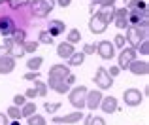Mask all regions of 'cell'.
Instances as JSON below:
<instances>
[{
  "label": "cell",
  "instance_id": "obj_29",
  "mask_svg": "<svg viewBox=\"0 0 149 125\" xmlns=\"http://www.w3.org/2000/svg\"><path fill=\"white\" fill-rule=\"evenodd\" d=\"M26 125H47V121H45L44 116L34 114V116H30V118H26Z\"/></svg>",
  "mask_w": 149,
  "mask_h": 125
},
{
  "label": "cell",
  "instance_id": "obj_35",
  "mask_svg": "<svg viewBox=\"0 0 149 125\" xmlns=\"http://www.w3.org/2000/svg\"><path fill=\"white\" fill-rule=\"evenodd\" d=\"M58 108H61V103H45L44 104V110L47 112V114H57Z\"/></svg>",
  "mask_w": 149,
  "mask_h": 125
},
{
  "label": "cell",
  "instance_id": "obj_27",
  "mask_svg": "<svg viewBox=\"0 0 149 125\" xmlns=\"http://www.w3.org/2000/svg\"><path fill=\"white\" fill-rule=\"evenodd\" d=\"M6 116H8V119H11V121H19V119L23 118V114H21V108L13 106V104H11V106L6 110Z\"/></svg>",
  "mask_w": 149,
  "mask_h": 125
},
{
  "label": "cell",
  "instance_id": "obj_37",
  "mask_svg": "<svg viewBox=\"0 0 149 125\" xmlns=\"http://www.w3.org/2000/svg\"><path fill=\"white\" fill-rule=\"evenodd\" d=\"M23 80H26V81H36V80H40V70L38 72H26L25 76H23Z\"/></svg>",
  "mask_w": 149,
  "mask_h": 125
},
{
  "label": "cell",
  "instance_id": "obj_13",
  "mask_svg": "<svg viewBox=\"0 0 149 125\" xmlns=\"http://www.w3.org/2000/svg\"><path fill=\"white\" fill-rule=\"evenodd\" d=\"M17 29V25H15V21L11 17H0V34H2L4 38H10L11 36V32Z\"/></svg>",
  "mask_w": 149,
  "mask_h": 125
},
{
  "label": "cell",
  "instance_id": "obj_39",
  "mask_svg": "<svg viewBox=\"0 0 149 125\" xmlns=\"http://www.w3.org/2000/svg\"><path fill=\"white\" fill-rule=\"evenodd\" d=\"M81 51H83L85 55H95V51H96V44H85Z\"/></svg>",
  "mask_w": 149,
  "mask_h": 125
},
{
  "label": "cell",
  "instance_id": "obj_26",
  "mask_svg": "<svg viewBox=\"0 0 149 125\" xmlns=\"http://www.w3.org/2000/svg\"><path fill=\"white\" fill-rule=\"evenodd\" d=\"M34 91H36V97H42V99H44V97H47V84H44V81L42 80H36L34 81Z\"/></svg>",
  "mask_w": 149,
  "mask_h": 125
},
{
  "label": "cell",
  "instance_id": "obj_36",
  "mask_svg": "<svg viewBox=\"0 0 149 125\" xmlns=\"http://www.w3.org/2000/svg\"><path fill=\"white\" fill-rule=\"evenodd\" d=\"M111 44H113V48L123 49V48H125V44H127V40H125L123 34H117V36H115V42H111Z\"/></svg>",
  "mask_w": 149,
  "mask_h": 125
},
{
  "label": "cell",
  "instance_id": "obj_28",
  "mask_svg": "<svg viewBox=\"0 0 149 125\" xmlns=\"http://www.w3.org/2000/svg\"><path fill=\"white\" fill-rule=\"evenodd\" d=\"M10 38H11V42H15V44H23V42L26 40V32L23 29H15Z\"/></svg>",
  "mask_w": 149,
  "mask_h": 125
},
{
  "label": "cell",
  "instance_id": "obj_21",
  "mask_svg": "<svg viewBox=\"0 0 149 125\" xmlns=\"http://www.w3.org/2000/svg\"><path fill=\"white\" fill-rule=\"evenodd\" d=\"M96 13L100 15L102 19H104L106 25H109V23H113V15H115V8L109 6V8H98L96 10Z\"/></svg>",
  "mask_w": 149,
  "mask_h": 125
},
{
  "label": "cell",
  "instance_id": "obj_12",
  "mask_svg": "<svg viewBox=\"0 0 149 125\" xmlns=\"http://www.w3.org/2000/svg\"><path fill=\"white\" fill-rule=\"evenodd\" d=\"M4 46L8 48V55L17 59V57H23L25 55V49H23V44H15L11 42V38H4Z\"/></svg>",
  "mask_w": 149,
  "mask_h": 125
},
{
  "label": "cell",
  "instance_id": "obj_14",
  "mask_svg": "<svg viewBox=\"0 0 149 125\" xmlns=\"http://www.w3.org/2000/svg\"><path fill=\"white\" fill-rule=\"evenodd\" d=\"M100 108H102V112H104V114H115V112L119 110V103H117L115 97L109 95V97H104V99H102Z\"/></svg>",
  "mask_w": 149,
  "mask_h": 125
},
{
  "label": "cell",
  "instance_id": "obj_38",
  "mask_svg": "<svg viewBox=\"0 0 149 125\" xmlns=\"http://www.w3.org/2000/svg\"><path fill=\"white\" fill-rule=\"evenodd\" d=\"M136 51H140L142 55H149V42H147V40H143L142 44L136 48Z\"/></svg>",
  "mask_w": 149,
  "mask_h": 125
},
{
  "label": "cell",
  "instance_id": "obj_24",
  "mask_svg": "<svg viewBox=\"0 0 149 125\" xmlns=\"http://www.w3.org/2000/svg\"><path fill=\"white\" fill-rule=\"evenodd\" d=\"M36 103H30V100H26L25 104L21 106V114H23V118H30V116H34L36 114Z\"/></svg>",
  "mask_w": 149,
  "mask_h": 125
},
{
  "label": "cell",
  "instance_id": "obj_41",
  "mask_svg": "<svg viewBox=\"0 0 149 125\" xmlns=\"http://www.w3.org/2000/svg\"><path fill=\"white\" fill-rule=\"evenodd\" d=\"M98 8H109V6H115V0H98Z\"/></svg>",
  "mask_w": 149,
  "mask_h": 125
},
{
  "label": "cell",
  "instance_id": "obj_30",
  "mask_svg": "<svg viewBox=\"0 0 149 125\" xmlns=\"http://www.w3.org/2000/svg\"><path fill=\"white\" fill-rule=\"evenodd\" d=\"M81 40V32H79V29H72L68 32V38H66V42H68V44H77V42Z\"/></svg>",
  "mask_w": 149,
  "mask_h": 125
},
{
  "label": "cell",
  "instance_id": "obj_15",
  "mask_svg": "<svg viewBox=\"0 0 149 125\" xmlns=\"http://www.w3.org/2000/svg\"><path fill=\"white\" fill-rule=\"evenodd\" d=\"M113 23H115L117 29H128V11H127V8H119V10H115Z\"/></svg>",
  "mask_w": 149,
  "mask_h": 125
},
{
  "label": "cell",
  "instance_id": "obj_32",
  "mask_svg": "<svg viewBox=\"0 0 149 125\" xmlns=\"http://www.w3.org/2000/svg\"><path fill=\"white\" fill-rule=\"evenodd\" d=\"M38 38H40V40H38V44H45V46H51V44L55 42V38L51 36V34L47 32V30H42V32H40V36H38Z\"/></svg>",
  "mask_w": 149,
  "mask_h": 125
},
{
  "label": "cell",
  "instance_id": "obj_33",
  "mask_svg": "<svg viewBox=\"0 0 149 125\" xmlns=\"http://www.w3.org/2000/svg\"><path fill=\"white\" fill-rule=\"evenodd\" d=\"M85 125H106V121L100 116H85Z\"/></svg>",
  "mask_w": 149,
  "mask_h": 125
},
{
  "label": "cell",
  "instance_id": "obj_3",
  "mask_svg": "<svg viewBox=\"0 0 149 125\" xmlns=\"http://www.w3.org/2000/svg\"><path fill=\"white\" fill-rule=\"evenodd\" d=\"M125 40L130 44V48L136 49L143 40H147V30H146V29H136V27H128Z\"/></svg>",
  "mask_w": 149,
  "mask_h": 125
},
{
  "label": "cell",
  "instance_id": "obj_48",
  "mask_svg": "<svg viewBox=\"0 0 149 125\" xmlns=\"http://www.w3.org/2000/svg\"><path fill=\"white\" fill-rule=\"evenodd\" d=\"M10 125H21V121H10Z\"/></svg>",
  "mask_w": 149,
  "mask_h": 125
},
{
  "label": "cell",
  "instance_id": "obj_16",
  "mask_svg": "<svg viewBox=\"0 0 149 125\" xmlns=\"http://www.w3.org/2000/svg\"><path fill=\"white\" fill-rule=\"evenodd\" d=\"M128 70H130L132 74H136V76H147L149 74V65H147V61H138L136 59L130 66H128Z\"/></svg>",
  "mask_w": 149,
  "mask_h": 125
},
{
  "label": "cell",
  "instance_id": "obj_49",
  "mask_svg": "<svg viewBox=\"0 0 149 125\" xmlns=\"http://www.w3.org/2000/svg\"><path fill=\"white\" fill-rule=\"evenodd\" d=\"M4 2H6V0H0V4H4Z\"/></svg>",
  "mask_w": 149,
  "mask_h": 125
},
{
  "label": "cell",
  "instance_id": "obj_34",
  "mask_svg": "<svg viewBox=\"0 0 149 125\" xmlns=\"http://www.w3.org/2000/svg\"><path fill=\"white\" fill-rule=\"evenodd\" d=\"M8 6L11 8V10H19V8H25L30 4V0H6Z\"/></svg>",
  "mask_w": 149,
  "mask_h": 125
},
{
  "label": "cell",
  "instance_id": "obj_47",
  "mask_svg": "<svg viewBox=\"0 0 149 125\" xmlns=\"http://www.w3.org/2000/svg\"><path fill=\"white\" fill-rule=\"evenodd\" d=\"M6 55H8V48L6 46H0V59H4Z\"/></svg>",
  "mask_w": 149,
  "mask_h": 125
},
{
  "label": "cell",
  "instance_id": "obj_43",
  "mask_svg": "<svg viewBox=\"0 0 149 125\" xmlns=\"http://www.w3.org/2000/svg\"><path fill=\"white\" fill-rule=\"evenodd\" d=\"M25 99H36V91H34V87L26 89V93H25Z\"/></svg>",
  "mask_w": 149,
  "mask_h": 125
},
{
  "label": "cell",
  "instance_id": "obj_45",
  "mask_svg": "<svg viewBox=\"0 0 149 125\" xmlns=\"http://www.w3.org/2000/svg\"><path fill=\"white\" fill-rule=\"evenodd\" d=\"M0 125H10V119H8V116L4 112H0Z\"/></svg>",
  "mask_w": 149,
  "mask_h": 125
},
{
  "label": "cell",
  "instance_id": "obj_51",
  "mask_svg": "<svg viewBox=\"0 0 149 125\" xmlns=\"http://www.w3.org/2000/svg\"><path fill=\"white\" fill-rule=\"evenodd\" d=\"M125 2H128V0H125Z\"/></svg>",
  "mask_w": 149,
  "mask_h": 125
},
{
  "label": "cell",
  "instance_id": "obj_6",
  "mask_svg": "<svg viewBox=\"0 0 149 125\" xmlns=\"http://www.w3.org/2000/svg\"><path fill=\"white\" fill-rule=\"evenodd\" d=\"M123 99L127 106H140L143 100V93H140V89H136V87H130L123 91Z\"/></svg>",
  "mask_w": 149,
  "mask_h": 125
},
{
  "label": "cell",
  "instance_id": "obj_1",
  "mask_svg": "<svg viewBox=\"0 0 149 125\" xmlns=\"http://www.w3.org/2000/svg\"><path fill=\"white\" fill-rule=\"evenodd\" d=\"M29 6H30V13H32L34 17L44 19L51 13V10H53V6H55V0H30Z\"/></svg>",
  "mask_w": 149,
  "mask_h": 125
},
{
  "label": "cell",
  "instance_id": "obj_4",
  "mask_svg": "<svg viewBox=\"0 0 149 125\" xmlns=\"http://www.w3.org/2000/svg\"><path fill=\"white\" fill-rule=\"evenodd\" d=\"M95 84H96V87H98L100 91L109 89L113 85V78L108 74V70H106L104 66H98V70H96V74H95Z\"/></svg>",
  "mask_w": 149,
  "mask_h": 125
},
{
  "label": "cell",
  "instance_id": "obj_10",
  "mask_svg": "<svg viewBox=\"0 0 149 125\" xmlns=\"http://www.w3.org/2000/svg\"><path fill=\"white\" fill-rule=\"evenodd\" d=\"M68 74H72L70 72V66L58 62V65H53L49 68V80H66Z\"/></svg>",
  "mask_w": 149,
  "mask_h": 125
},
{
  "label": "cell",
  "instance_id": "obj_22",
  "mask_svg": "<svg viewBox=\"0 0 149 125\" xmlns=\"http://www.w3.org/2000/svg\"><path fill=\"white\" fill-rule=\"evenodd\" d=\"M127 6V11H147L146 0H128Z\"/></svg>",
  "mask_w": 149,
  "mask_h": 125
},
{
  "label": "cell",
  "instance_id": "obj_31",
  "mask_svg": "<svg viewBox=\"0 0 149 125\" xmlns=\"http://www.w3.org/2000/svg\"><path fill=\"white\" fill-rule=\"evenodd\" d=\"M38 46H40V44H38L36 40H30V42L25 40V42H23V49H25V53H36Z\"/></svg>",
  "mask_w": 149,
  "mask_h": 125
},
{
  "label": "cell",
  "instance_id": "obj_9",
  "mask_svg": "<svg viewBox=\"0 0 149 125\" xmlns=\"http://www.w3.org/2000/svg\"><path fill=\"white\" fill-rule=\"evenodd\" d=\"M96 53L102 57L104 61H109L115 57V48H113V44L109 40H102L96 44Z\"/></svg>",
  "mask_w": 149,
  "mask_h": 125
},
{
  "label": "cell",
  "instance_id": "obj_17",
  "mask_svg": "<svg viewBox=\"0 0 149 125\" xmlns=\"http://www.w3.org/2000/svg\"><path fill=\"white\" fill-rule=\"evenodd\" d=\"M64 30H66V25L61 21V19H53V21H49L47 32H49L53 38H57V36H61V34H64Z\"/></svg>",
  "mask_w": 149,
  "mask_h": 125
},
{
  "label": "cell",
  "instance_id": "obj_20",
  "mask_svg": "<svg viewBox=\"0 0 149 125\" xmlns=\"http://www.w3.org/2000/svg\"><path fill=\"white\" fill-rule=\"evenodd\" d=\"M15 68V59L10 55H6L4 59H0V74L2 76H6V74H11Z\"/></svg>",
  "mask_w": 149,
  "mask_h": 125
},
{
  "label": "cell",
  "instance_id": "obj_46",
  "mask_svg": "<svg viewBox=\"0 0 149 125\" xmlns=\"http://www.w3.org/2000/svg\"><path fill=\"white\" fill-rule=\"evenodd\" d=\"M57 4H58L61 8H68L70 4H72V0H57Z\"/></svg>",
  "mask_w": 149,
  "mask_h": 125
},
{
  "label": "cell",
  "instance_id": "obj_44",
  "mask_svg": "<svg viewBox=\"0 0 149 125\" xmlns=\"http://www.w3.org/2000/svg\"><path fill=\"white\" fill-rule=\"evenodd\" d=\"M64 81H66V84L70 85V87H72V85L76 84V76H74V74H68V76H66V80H64Z\"/></svg>",
  "mask_w": 149,
  "mask_h": 125
},
{
  "label": "cell",
  "instance_id": "obj_7",
  "mask_svg": "<svg viewBox=\"0 0 149 125\" xmlns=\"http://www.w3.org/2000/svg\"><path fill=\"white\" fill-rule=\"evenodd\" d=\"M83 118H85V114H83V112L74 110V112H70V114H64V116H53V123H57V125H64V123L72 125V123L81 121Z\"/></svg>",
  "mask_w": 149,
  "mask_h": 125
},
{
  "label": "cell",
  "instance_id": "obj_2",
  "mask_svg": "<svg viewBox=\"0 0 149 125\" xmlns=\"http://www.w3.org/2000/svg\"><path fill=\"white\" fill-rule=\"evenodd\" d=\"M87 91L89 89L85 87V85H77V87L70 89L68 91V99H70V104H72L76 110L83 112L85 108V97H87Z\"/></svg>",
  "mask_w": 149,
  "mask_h": 125
},
{
  "label": "cell",
  "instance_id": "obj_5",
  "mask_svg": "<svg viewBox=\"0 0 149 125\" xmlns=\"http://www.w3.org/2000/svg\"><path fill=\"white\" fill-rule=\"evenodd\" d=\"M136 55H138V51H136L134 48H123L121 53H119V65H117V66H119L121 70H123V68L127 70L128 66L136 61Z\"/></svg>",
  "mask_w": 149,
  "mask_h": 125
},
{
  "label": "cell",
  "instance_id": "obj_40",
  "mask_svg": "<svg viewBox=\"0 0 149 125\" xmlns=\"http://www.w3.org/2000/svg\"><path fill=\"white\" fill-rule=\"evenodd\" d=\"M26 103V99H25V95H15L13 97V106H17V108H21L23 104Z\"/></svg>",
  "mask_w": 149,
  "mask_h": 125
},
{
  "label": "cell",
  "instance_id": "obj_19",
  "mask_svg": "<svg viewBox=\"0 0 149 125\" xmlns=\"http://www.w3.org/2000/svg\"><path fill=\"white\" fill-rule=\"evenodd\" d=\"M74 51H76V48H74L72 44H68V42H61V44L57 46V55L61 57V59L68 61L70 57L74 55Z\"/></svg>",
  "mask_w": 149,
  "mask_h": 125
},
{
  "label": "cell",
  "instance_id": "obj_23",
  "mask_svg": "<svg viewBox=\"0 0 149 125\" xmlns=\"http://www.w3.org/2000/svg\"><path fill=\"white\" fill-rule=\"evenodd\" d=\"M42 65H44V57H40V55H36V57H30V59L26 61V68H29L30 72H38Z\"/></svg>",
  "mask_w": 149,
  "mask_h": 125
},
{
  "label": "cell",
  "instance_id": "obj_11",
  "mask_svg": "<svg viewBox=\"0 0 149 125\" xmlns=\"http://www.w3.org/2000/svg\"><path fill=\"white\" fill-rule=\"evenodd\" d=\"M89 29H91V32L93 34H102L106 29H108V25L104 23V19L100 17L98 13H91V21H89Z\"/></svg>",
  "mask_w": 149,
  "mask_h": 125
},
{
  "label": "cell",
  "instance_id": "obj_25",
  "mask_svg": "<svg viewBox=\"0 0 149 125\" xmlns=\"http://www.w3.org/2000/svg\"><path fill=\"white\" fill-rule=\"evenodd\" d=\"M85 61V53L83 51H74V55L68 59V66H81Z\"/></svg>",
  "mask_w": 149,
  "mask_h": 125
},
{
  "label": "cell",
  "instance_id": "obj_50",
  "mask_svg": "<svg viewBox=\"0 0 149 125\" xmlns=\"http://www.w3.org/2000/svg\"><path fill=\"white\" fill-rule=\"evenodd\" d=\"M93 2H98V0H93Z\"/></svg>",
  "mask_w": 149,
  "mask_h": 125
},
{
  "label": "cell",
  "instance_id": "obj_8",
  "mask_svg": "<svg viewBox=\"0 0 149 125\" xmlns=\"http://www.w3.org/2000/svg\"><path fill=\"white\" fill-rule=\"evenodd\" d=\"M104 99L100 89H93V91H87V97H85V108L95 112L96 108H100V103Z\"/></svg>",
  "mask_w": 149,
  "mask_h": 125
},
{
  "label": "cell",
  "instance_id": "obj_42",
  "mask_svg": "<svg viewBox=\"0 0 149 125\" xmlns=\"http://www.w3.org/2000/svg\"><path fill=\"white\" fill-rule=\"evenodd\" d=\"M108 74H109V76H111V78H117V76H119V74H121V68H119V66H109Z\"/></svg>",
  "mask_w": 149,
  "mask_h": 125
},
{
  "label": "cell",
  "instance_id": "obj_52",
  "mask_svg": "<svg viewBox=\"0 0 149 125\" xmlns=\"http://www.w3.org/2000/svg\"><path fill=\"white\" fill-rule=\"evenodd\" d=\"M53 125H57V123H53Z\"/></svg>",
  "mask_w": 149,
  "mask_h": 125
},
{
  "label": "cell",
  "instance_id": "obj_18",
  "mask_svg": "<svg viewBox=\"0 0 149 125\" xmlns=\"http://www.w3.org/2000/svg\"><path fill=\"white\" fill-rule=\"evenodd\" d=\"M47 89H53V91L58 93V95H64V93L70 91V85L66 84L64 80H49L47 81Z\"/></svg>",
  "mask_w": 149,
  "mask_h": 125
}]
</instances>
